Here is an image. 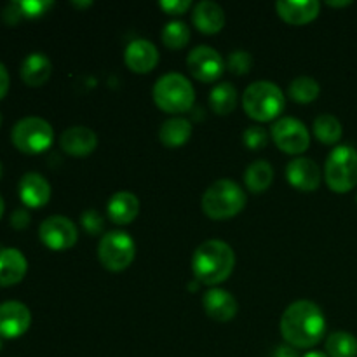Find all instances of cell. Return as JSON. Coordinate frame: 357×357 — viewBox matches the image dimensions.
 Returning a JSON list of instances; mask_svg holds the SVG:
<instances>
[{"instance_id":"obj_1","label":"cell","mask_w":357,"mask_h":357,"mask_svg":"<svg viewBox=\"0 0 357 357\" xmlns=\"http://www.w3.org/2000/svg\"><path fill=\"white\" fill-rule=\"evenodd\" d=\"M326 319L317 303L310 300L293 302L281 317V333L286 344L295 349L316 347L324 337Z\"/></svg>"},{"instance_id":"obj_2","label":"cell","mask_w":357,"mask_h":357,"mask_svg":"<svg viewBox=\"0 0 357 357\" xmlns=\"http://www.w3.org/2000/svg\"><path fill=\"white\" fill-rule=\"evenodd\" d=\"M236 267V253L220 239L204 241L192 257V271L195 279L206 286L222 284L230 278Z\"/></svg>"},{"instance_id":"obj_3","label":"cell","mask_w":357,"mask_h":357,"mask_svg":"<svg viewBox=\"0 0 357 357\" xmlns=\"http://www.w3.org/2000/svg\"><path fill=\"white\" fill-rule=\"evenodd\" d=\"M243 107L248 117L258 122H268L282 114L286 98L278 84L271 80H257L244 91Z\"/></svg>"},{"instance_id":"obj_4","label":"cell","mask_w":357,"mask_h":357,"mask_svg":"<svg viewBox=\"0 0 357 357\" xmlns=\"http://www.w3.org/2000/svg\"><path fill=\"white\" fill-rule=\"evenodd\" d=\"M246 206V194L236 181L223 178L209 185L202 195V211L211 220H229Z\"/></svg>"},{"instance_id":"obj_5","label":"cell","mask_w":357,"mask_h":357,"mask_svg":"<svg viewBox=\"0 0 357 357\" xmlns=\"http://www.w3.org/2000/svg\"><path fill=\"white\" fill-rule=\"evenodd\" d=\"M153 101L167 114H183L194 107V86L181 73H166L153 86Z\"/></svg>"},{"instance_id":"obj_6","label":"cell","mask_w":357,"mask_h":357,"mask_svg":"<svg viewBox=\"0 0 357 357\" xmlns=\"http://www.w3.org/2000/svg\"><path fill=\"white\" fill-rule=\"evenodd\" d=\"M324 180L337 194L351 192L357 185V150L351 145L333 149L324 166Z\"/></svg>"},{"instance_id":"obj_7","label":"cell","mask_w":357,"mask_h":357,"mask_svg":"<svg viewBox=\"0 0 357 357\" xmlns=\"http://www.w3.org/2000/svg\"><path fill=\"white\" fill-rule=\"evenodd\" d=\"M14 146L26 155L45 152L54 139V131L47 121L40 117H24L16 122L10 132Z\"/></svg>"},{"instance_id":"obj_8","label":"cell","mask_w":357,"mask_h":357,"mask_svg":"<svg viewBox=\"0 0 357 357\" xmlns=\"http://www.w3.org/2000/svg\"><path fill=\"white\" fill-rule=\"evenodd\" d=\"M136 257V244L128 232L112 230L105 234L98 246V258L110 272H122L132 264Z\"/></svg>"},{"instance_id":"obj_9","label":"cell","mask_w":357,"mask_h":357,"mask_svg":"<svg viewBox=\"0 0 357 357\" xmlns=\"http://www.w3.org/2000/svg\"><path fill=\"white\" fill-rule=\"evenodd\" d=\"M271 136L279 150L289 155L303 153L310 145V135L305 124L295 117H282L272 124Z\"/></svg>"},{"instance_id":"obj_10","label":"cell","mask_w":357,"mask_h":357,"mask_svg":"<svg viewBox=\"0 0 357 357\" xmlns=\"http://www.w3.org/2000/svg\"><path fill=\"white\" fill-rule=\"evenodd\" d=\"M38 237L52 251H65L75 246L77 237H79V230H77L75 223L66 216H49L40 223L38 229Z\"/></svg>"},{"instance_id":"obj_11","label":"cell","mask_w":357,"mask_h":357,"mask_svg":"<svg viewBox=\"0 0 357 357\" xmlns=\"http://www.w3.org/2000/svg\"><path fill=\"white\" fill-rule=\"evenodd\" d=\"M188 70L201 82H216L225 72V61L216 49L209 45H197L187 58Z\"/></svg>"},{"instance_id":"obj_12","label":"cell","mask_w":357,"mask_h":357,"mask_svg":"<svg viewBox=\"0 0 357 357\" xmlns=\"http://www.w3.org/2000/svg\"><path fill=\"white\" fill-rule=\"evenodd\" d=\"M31 324V314L24 303L9 300L0 303V337L13 340L28 331Z\"/></svg>"},{"instance_id":"obj_13","label":"cell","mask_w":357,"mask_h":357,"mask_svg":"<svg viewBox=\"0 0 357 357\" xmlns=\"http://www.w3.org/2000/svg\"><path fill=\"white\" fill-rule=\"evenodd\" d=\"M286 178L298 190L314 192L321 185V169L312 159L296 157L286 166Z\"/></svg>"},{"instance_id":"obj_14","label":"cell","mask_w":357,"mask_h":357,"mask_svg":"<svg viewBox=\"0 0 357 357\" xmlns=\"http://www.w3.org/2000/svg\"><path fill=\"white\" fill-rule=\"evenodd\" d=\"M124 61L129 70L136 73H149L159 63V51L146 38H136L129 42L124 51Z\"/></svg>"},{"instance_id":"obj_15","label":"cell","mask_w":357,"mask_h":357,"mask_svg":"<svg viewBox=\"0 0 357 357\" xmlns=\"http://www.w3.org/2000/svg\"><path fill=\"white\" fill-rule=\"evenodd\" d=\"M63 152L72 157H87L98 146V135L86 126H73L59 138Z\"/></svg>"},{"instance_id":"obj_16","label":"cell","mask_w":357,"mask_h":357,"mask_svg":"<svg viewBox=\"0 0 357 357\" xmlns=\"http://www.w3.org/2000/svg\"><path fill=\"white\" fill-rule=\"evenodd\" d=\"M202 305H204L206 314L218 323H229L236 317L237 310H239L237 300L227 289L220 288H213L208 293H204Z\"/></svg>"},{"instance_id":"obj_17","label":"cell","mask_w":357,"mask_h":357,"mask_svg":"<svg viewBox=\"0 0 357 357\" xmlns=\"http://www.w3.org/2000/svg\"><path fill=\"white\" fill-rule=\"evenodd\" d=\"M20 197L26 208L38 209L51 199V185L42 174L26 173L20 181Z\"/></svg>"},{"instance_id":"obj_18","label":"cell","mask_w":357,"mask_h":357,"mask_svg":"<svg viewBox=\"0 0 357 357\" xmlns=\"http://www.w3.org/2000/svg\"><path fill=\"white\" fill-rule=\"evenodd\" d=\"M275 10L289 24H307L319 16L321 3L317 0H279Z\"/></svg>"},{"instance_id":"obj_19","label":"cell","mask_w":357,"mask_h":357,"mask_svg":"<svg viewBox=\"0 0 357 357\" xmlns=\"http://www.w3.org/2000/svg\"><path fill=\"white\" fill-rule=\"evenodd\" d=\"M28 271L24 255L16 248H6L0 251V288H9L23 281Z\"/></svg>"},{"instance_id":"obj_20","label":"cell","mask_w":357,"mask_h":357,"mask_svg":"<svg viewBox=\"0 0 357 357\" xmlns=\"http://www.w3.org/2000/svg\"><path fill=\"white\" fill-rule=\"evenodd\" d=\"M192 21H194L195 28L202 33H218L223 26H225V13L222 7L211 0H202V2L195 3L194 14H192Z\"/></svg>"},{"instance_id":"obj_21","label":"cell","mask_w":357,"mask_h":357,"mask_svg":"<svg viewBox=\"0 0 357 357\" xmlns=\"http://www.w3.org/2000/svg\"><path fill=\"white\" fill-rule=\"evenodd\" d=\"M107 211L115 225H129L139 213V199L132 192H117L108 201Z\"/></svg>"},{"instance_id":"obj_22","label":"cell","mask_w":357,"mask_h":357,"mask_svg":"<svg viewBox=\"0 0 357 357\" xmlns=\"http://www.w3.org/2000/svg\"><path fill=\"white\" fill-rule=\"evenodd\" d=\"M52 73V63L44 52H31L21 63V79L26 86H44Z\"/></svg>"},{"instance_id":"obj_23","label":"cell","mask_w":357,"mask_h":357,"mask_svg":"<svg viewBox=\"0 0 357 357\" xmlns=\"http://www.w3.org/2000/svg\"><path fill=\"white\" fill-rule=\"evenodd\" d=\"M192 136V124L185 117H171L160 126L159 138L162 145L176 149L185 145Z\"/></svg>"},{"instance_id":"obj_24","label":"cell","mask_w":357,"mask_h":357,"mask_svg":"<svg viewBox=\"0 0 357 357\" xmlns=\"http://www.w3.org/2000/svg\"><path fill=\"white\" fill-rule=\"evenodd\" d=\"M272 180H274V169H272L267 160H255L248 166L246 173H244L246 187L253 194H260V192L267 190L271 187Z\"/></svg>"},{"instance_id":"obj_25","label":"cell","mask_w":357,"mask_h":357,"mask_svg":"<svg viewBox=\"0 0 357 357\" xmlns=\"http://www.w3.org/2000/svg\"><path fill=\"white\" fill-rule=\"evenodd\" d=\"M211 110L218 115H229L237 107V89L230 82L216 84L209 94Z\"/></svg>"},{"instance_id":"obj_26","label":"cell","mask_w":357,"mask_h":357,"mask_svg":"<svg viewBox=\"0 0 357 357\" xmlns=\"http://www.w3.org/2000/svg\"><path fill=\"white\" fill-rule=\"evenodd\" d=\"M342 132H344V129H342L340 121L335 115L323 114L314 121V135L324 145H335V143L340 142Z\"/></svg>"},{"instance_id":"obj_27","label":"cell","mask_w":357,"mask_h":357,"mask_svg":"<svg viewBox=\"0 0 357 357\" xmlns=\"http://www.w3.org/2000/svg\"><path fill=\"white\" fill-rule=\"evenodd\" d=\"M328 357H357V338L347 331H335L326 340Z\"/></svg>"},{"instance_id":"obj_28","label":"cell","mask_w":357,"mask_h":357,"mask_svg":"<svg viewBox=\"0 0 357 357\" xmlns=\"http://www.w3.org/2000/svg\"><path fill=\"white\" fill-rule=\"evenodd\" d=\"M289 98L296 103H312L321 93L319 82L312 77H296L291 84H289Z\"/></svg>"},{"instance_id":"obj_29","label":"cell","mask_w":357,"mask_h":357,"mask_svg":"<svg viewBox=\"0 0 357 357\" xmlns=\"http://www.w3.org/2000/svg\"><path fill=\"white\" fill-rule=\"evenodd\" d=\"M190 40V28L180 20L169 21L162 28V42L169 49H181Z\"/></svg>"},{"instance_id":"obj_30","label":"cell","mask_w":357,"mask_h":357,"mask_svg":"<svg viewBox=\"0 0 357 357\" xmlns=\"http://www.w3.org/2000/svg\"><path fill=\"white\" fill-rule=\"evenodd\" d=\"M227 66L236 75H244L253 68V56L246 51H234L229 54Z\"/></svg>"},{"instance_id":"obj_31","label":"cell","mask_w":357,"mask_h":357,"mask_svg":"<svg viewBox=\"0 0 357 357\" xmlns=\"http://www.w3.org/2000/svg\"><path fill=\"white\" fill-rule=\"evenodd\" d=\"M80 223H82L86 232L91 234V236H100L105 230V218L96 209H86L80 215Z\"/></svg>"},{"instance_id":"obj_32","label":"cell","mask_w":357,"mask_h":357,"mask_svg":"<svg viewBox=\"0 0 357 357\" xmlns=\"http://www.w3.org/2000/svg\"><path fill=\"white\" fill-rule=\"evenodd\" d=\"M244 145L251 150L265 149L268 143V135L261 126H250L243 135Z\"/></svg>"},{"instance_id":"obj_33","label":"cell","mask_w":357,"mask_h":357,"mask_svg":"<svg viewBox=\"0 0 357 357\" xmlns=\"http://www.w3.org/2000/svg\"><path fill=\"white\" fill-rule=\"evenodd\" d=\"M20 3V9L23 17H28V20H33V17H40L54 6V2L51 0H23Z\"/></svg>"},{"instance_id":"obj_34","label":"cell","mask_w":357,"mask_h":357,"mask_svg":"<svg viewBox=\"0 0 357 357\" xmlns=\"http://www.w3.org/2000/svg\"><path fill=\"white\" fill-rule=\"evenodd\" d=\"M159 6L164 13L171 14V16H178V14L187 13L192 7V2L190 0H160Z\"/></svg>"},{"instance_id":"obj_35","label":"cell","mask_w":357,"mask_h":357,"mask_svg":"<svg viewBox=\"0 0 357 357\" xmlns=\"http://www.w3.org/2000/svg\"><path fill=\"white\" fill-rule=\"evenodd\" d=\"M2 17H3V21H6L7 24H10V26H14V24L20 23V21L23 20V14H21V9H20V3L10 2L9 6L3 9Z\"/></svg>"},{"instance_id":"obj_36","label":"cell","mask_w":357,"mask_h":357,"mask_svg":"<svg viewBox=\"0 0 357 357\" xmlns=\"http://www.w3.org/2000/svg\"><path fill=\"white\" fill-rule=\"evenodd\" d=\"M30 220H31L30 213H28L24 208H20L10 215V225H13V229L16 230H23L30 225Z\"/></svg>"},{"instance_id":"obj_37","label":"cell","mask_w":357,"mask_h":357,"mask_svg":"<svg viewBox=\"0 0 357 357\" xmlns=\"http://www.w3.org/2000/svg\"><path fill=\"white\" fill-rule=\"evenodd\" d=\"M9 72H7L6 65H2L0 63V100H3L7 94V91H9Z\"/></svg>"},{"instance_id":"obj_38","label":"cell","mask_w":357,"mask_h":357,"mask_svg":"<svg viewBox=\"0 0 357 357\" xmlns=\"http://www.w3.org/2000/svg\"><path fill=\"white\" fill-rule=\"evenodd\" d=\"M272 357H300V356L295 347L286 344V345H279V347L274 351V354H272Z\"/></svg>"},{"instance_id":"obj_39","label":"cell","mask_w":357,"mask_h":357,"mask_svg":"<svg viewBox=\"0 0 357 357\" xmlns=\"http://www.w3.org/2000/svg\"><path fill=\"white\" fill-rule=\"evenodd\" d=\"M351 0H344V2H335V0H328V6L330 7H347L351 6Z\"/></svg>"},{"instance_id":"obj_40","label":"cell","mask_w":357,"mask_h":357,"mask_svg":"<svg viewBox=\"0 0 357 357\" xmlns=\"http://www.w3.org/2000/svg\"><path fill=\"white\" fill-rule=\"evenodd\" d=\"M303 357H328L326 354H323V352H316V351H312V352H309V354H305Z\"/></svg>"},{"instance_id":"obj_41","label":"cell","mask_w":357,"mask_h":357,"mask_svg":"<svg viewBox=\"0 0 357 357\" xmlns=\"http://www.w3.org/2000/svg\"><path fill=\"white\" fill-rule=\"evenodd\" d=\"M3 209H6V204H3V199H2V195H0V220H2V216H3Z\"/></svg>"},{"instance_id":"obj_42","label":"cell","mask_w":357,"mask_h":357,"mask_svg":"<svg viewBox=\"0 0 357 357\" xmlns=\"http://www.w3.org/2000/svg\"><path fill=\"white\" fill-rule=\"evenodd\" d=\"M73 6H77V7H87V6H91V2H73Z\"/></svg>"},{"instance_id":"obj_43","label":"cell","mask_w":357,"mask_h":357,"mask_svg":"<svg viewBox=\"0 0 357 357\" xmlns=\"http://www.w3.org/2000/svg\"><path fill=\"white\" fill-rule=\"evenodd\" d=\"M0 351H2V337H0Z\"/></svg>"},{"instance_id":"obj_44","label":"cell","mask_w":357,"mask_h":357,"mask_svg":"<svg viewBox=\"0 0 357 357\" xmlns=\"http://www.w3.org/2000/svg\"><path fill=\"white\" fill-rule=\"evenodd\" d=\"M0 178H2V164H0Z\"/></svg>"},{"instance_id":"obj_45","label":"cell","mask_w":357,"mask_h":357,"mask_svg":"<svg viewBox=\"0 0 357 357\" xmlns=\"http://www.w3.org/2000/svg\"><path fill=\"white\" fill-rule=\"evenodd\" d=\"M0 126H2V115H0Z\"/></svg>"}]
</instances>
